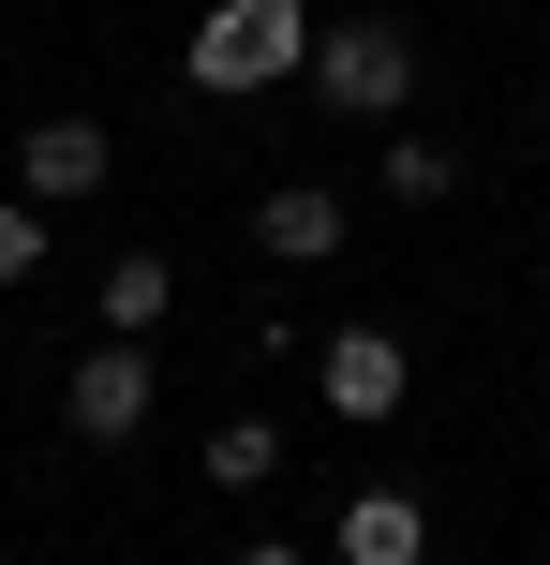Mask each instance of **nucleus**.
<instances>
[{
	"label": "nucleus",
	"instance_id": "39448f33",
	"mask_svg": "<svg viewBox=\"0 0 550 565\" xmlns=\"http://www.w3.org/2000/svg\"><path fill=\"white\" fill-rule=\"evenodd\" d=\"M313 387H327V417H387L402 402V328H327Z\"/></svg>",
	"mask_w": 550,
	"mask_h": 565
},
{
	"label": "nucleus",
	"instance_id": "f257e3e1",
	"mask_svg": "<svg viewBox=\"0 0 550 565\" xmlns=\"http://www.w3.org/2000/svg\"><path fill=\"white\" fill-rule=\"evenodd\" d=\"M313 0H208V30H194V89H283V75H313Z\"/></svg>",
	"mask_w": 550,
	"mask_h": 565
},
{
	"label": "nucleus",
	"instance_id": "6e6552de",
	"mask_svg": "<svg viewBox=\"0 0 550 565\" xmlns=\"http://www.w3.org/2000/svg\"><path fill=\"white\" fill-rule=\"evenodd\" d=\"M446 194H462V149H432V135L387 119V209H446Z\"/></svg>",
	"mask_w": 550,
	"mask_h": 565
},
{
	"label": "nucleus",
	"instance_id": "423d86ee",
	"mask_svg": "<svg viewBox=\"0 0 550 565\" xmlns=\"http://www.w3.org/2000/svg\"><path fill=\"white\" fill-rule=\"evenodd\" d=\"M343 565H432L417 491H357V507H343Z\"/></svg>",
	"mask_w": 550,
	"mask_h": 565
},
{
	"label": "nucleus",
	"instance_id": "7ed1b4c3",
	"mask_svg": "<svg viewBox=\"0 0 550 565\" xmlns=\"http://www.w3.org/2000/svg\"><path fill=\"white\" fill-rule=\"evenodd\" d=\"M60 417H75V447H119V431H149V358L134 342H89L75 387H60Z\"/></svg>",
	"mask_w": 550,
	"mask_h": 565
},
{
	"label": "nucleus",
	"instance_id": "f8f14e48",
	"mask_svg": "<svg viewBox=\"0 0 550 565\" xmlns=\"http://www.w3.org/2000/svg\"><path fill=\"white\" fill-rule=\"evenodd\" d=\"M238 565H313V551H283V536H254V551H238Z\"/></svg>",
	"mask_w": 550,
	"mask_h": 565
},
{
	"label": "nucleus",
	"instance_id": "1a4fd4ad",
	"mask_svg": "<svg viewBox=\"0 0 550 565\" xmlns=\"http://www.w3.org/2000/svg\"><path fill=\"white\" fill-rule=\"evenodd\" d=\"M208 477H224V491H268V477H283V431H268V417H224V431H208Z\"/></svg>",
	"mask_w": 550,
	"mask_h": 565
},
{
	"label": "nucleus",
	"instance_id": "0eeeda50",
	"mask_svg": "<svg viewBox=\"0 0 550 565\" xmlns=\"http://www.w3.org/2000/svg\"><path fill=\"white\" fill-rule=\"evenodd\" d=\"M254 238H268V254H283V268H313V254H343V194H313V179H283V194L254 209Z\"/></svg>",
	"mask_w": 550,
	"mask_h": 565
},
{
	"label": "nucleus",
	"instance_id": "9b49d317",
	"mask_svg": "<svg viewBox=\"0 0 550 565\" xmlns=\"http://www.w3.org/2000/svg\"><path fill=\"white\" fill-rule=\"evenodd\" d=\"M30 268H45V209L0 194V282H30Z\"/></svg>",
	"mask_w": 550,
	"mask_h": 565
},
{
	"label": "nucleus",
	"instance_id": "9d476101",
	"mask_svg": "<svg viewBox=\"0 0 550 565\" xmlns=\"http://www.w3.org/2000/svg\"><path fill=\"white\" fill-rule=\"evenodd\" d=\"M105 328H119V342L164 328V254H119V268H105Z\"/></svg>",
	"mask_w": 550,
	"mask_h": 565
},
{
	"label": "nucleus",
	"instance_id": "f03ea898",
	"mask_svg": "<svg viewBox=\"0 0 550 565\" xmlns=\"http://www.w3.org/2000/svg\"><path fill=\"white\" fill-rule=\"evenodd\" d=\"M402 89H417L402 15H343V30L313 45V105H343V119H402Z\"/></svg>",
	"mask_w": 550,
	"mask_h": 565
},
{
	"label": "nucleus",
	"instance_id": "20e7f679",
	"mask_svg": "<svg viewBox=\"0 0 550 565\" xmlns=\"http://www.w3.org/2000/svg\"><path fill=\"white\" fill-rule=\"evenodd\" d=\"M105 119H30V149H15V179H30V209H89L105 194Z\"/></svg>",
	"mask_w": 550,
	"mask_h": 565
}]
</instances>
